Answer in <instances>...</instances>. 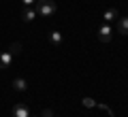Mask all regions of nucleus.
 <instances>
[{
  "mask_svg": "<svg viewBox=\"0 0 128 117\" xmlns=\"http://www.w3.org/2000/svg\"><path fill=\"white\" fill-rule=\"evenodd\" d=\"M34 9H36V13L41 15V17H51V15L56 13V9H58V6H56L54 0H38Z\"/></svg>",
  "mask_w": 128,
  "mask_h": 117,
  "instance_id": "obj_1",
  "label": "nucleus"
},
{
  "mask_svg": "<svg viewBox=\"0 0 128 117\" xmlns=\"http://www.w3.org/2000/svg\"><path fill=\"white\" fill-rule=\"evenodd\" d=\"M111 36H113V30H111L109 23H102L100 28H98V41L100 43H109Z\"/></svg>",
  "mask_w": 128,
  "mask_h": 117,
  "instance_id": "obj_2",
  "label": "nucleus"
},
{
  "mask_svg": "<svg viewBox=\"0 0 128 117\" xmlns=\"http://www.w3.org/2000/svg\"><path fill=\"white\" fill-rule=\"evenodd\" d=\"M13 64V53L11 51H0V70H4Z\"/></svg>",
  "mask_w": 128,
  "mask_h": 117,
  "instance_id": "obj_3",
  "label": "nucleus"
},
{
  "mask_svg": "<svg viewBox=\"0 0 128 117\" xmlns=\"http://www.w3.org/2000/svg\"><path fill=\"white\" fill-rule=\"evenodd\" d=\"M13 117H30V109H28V104H15L13 107Z\"/></svg>",
  "mask_w": 128,
  "mask_h": 117,
  "instance_id": "obj_4",
  "label": "nucleus"
},
{
  "mask_svg": "<svg viewBox=\"0 0 128 117\" xmlns=\"http://www.w3.org/2000/svg\"><path fill=\"white\" fill-rule=\"evenodd\" d=\"M36 9H34V6H26V9H24V13H22V19L24 21H34V17H36Z\"/></svg>",
  "mask_w": 128,
  "mask_h": 117,
  "instance_id": "obj_5",
  "label": "nucleus"
},
{
  "mask_svg": "<svg viewBox=\"0 0 128 117\" xmlns=\"http://www.w3.org/2000/svg\"><path fill=\"white\" fill-rule=\"evenodd\" d=\"M118 32L128 36V17H118Z\"/></svg>",
  "mask_w": 128,
  "mask_h": 117,
  "instance_id": "obj_6",
  "label": "nucleus"
},
{
  "mask_svg": "<svg viewBox=\"0 0 128 117\" xmlns=\"http://www.w3.org/2000/svg\"><path fill=\"white\" fill-rule=\"evenodd\" d=\"M102 17H105V21L109 23V21H113V19H118V17H120V13H118V9H113V6H111V9H107V11H105V15H102Z\"/></svg>",
  "mask_w": 128,
  "mask_h": 117,
  "instance_id": "obj_7",
  "label": "nucleus"
},
{
  "mask_svg": "<svg viewBox=\"0 0 128 117\" xmlns=\"http://www.w3.org/2000/svg\"><path fill=\"white\" fill-rule=\"evenodd\" d=\"M49 43L51 45H62V32H58V30L49 32Z\"/></svg>",
  "mask_w": 128,
  "mask_h": 117,
  "instance_id": "obj_8",
  "label": "nucleus"
},
{
  "mask_svg": "<svg viewBox=\"0 0 128 117\" xmlns=\"http://www.w3.org/2000/svg\"><path fill=\"white\" fill-rule=\"evenodd\" d=\"M13 90H15V92H26V90H28L26 79H15V81H13Z\"/></svg>",
  "mask_w": 128,
  "mask_h": 117,
  "instance_id": "obj_9",
  "label": "nucleus"
},
{
  "mask_svg": "<svg viewBox=\"0 0 128 117\" xmlns=\"http://www.w3.org/2000/svg\"><path fill=\"white\" fill-rule=\"evenodd\" d=\"M9 51H11V53H13V55H15V53H19V51H22V43H13Z\"/></svg>",
  "mask_w": 128,
  "mask_h": 117,
  "instance_id": "obj_10",
  "label": "nucleus"
},
{
  "mask_svg": "<svg viewBox=\"0 0 128 117\" xmlns=\"http://www.w3.org/2000/svg\"><path fill=\"white\" fill-rule=\"evenodd\" d=\"M81 104H83V107H96V102H94L92 98H83V100H81Z\"/></svg>",
  "mask_w": 128,
  "mask_h": 117,
  "instance_id": "obj_11",
  "label": "nucleus"
},
{
  "mask_svg": "<svg viewBox=\"0 0 128 117\" xmlns=\"http://www.w3.org/2000/svg\"><path fill=\"white\" fill-rule=\"evenodd\" d=\"M36 2H38V0H22V4H24V6H34Z\"/></svg>",
  "mask_w": 128,
  "mask_h": 117,
  "instance_id": "obj_12",
  "label": "nucleus"
},
{
  "mask_svg": "<svg viewBox=\"0 0 128 117\" xmlns=\"http://www.w3.org/2000/svg\"><path fill=\"white\" fill-rule=\"evenodd\" d=\"M43 117H54V115H51V111H49V109H45V111H43Z\"/></svg>",
  "mask_w": 128,
  "mask_h": 117,
  "instance_id": "obj_13",
  "label": "nucleus"
},
{
  "mask_svg": "<svg viewBox=\"0 0 128 117\" xmlns=\"http://www.w3.org/2000/svg\"><path fill=\"white\" fill-rule=\"evenodd\" d=\"M30 117H38V115H30Z\"/></svg>",
  "mask_w": 128,
  "mask_h": 117,
  "instance_id": "obj_14",
  "label": "nucleus"
}]
</instances>
